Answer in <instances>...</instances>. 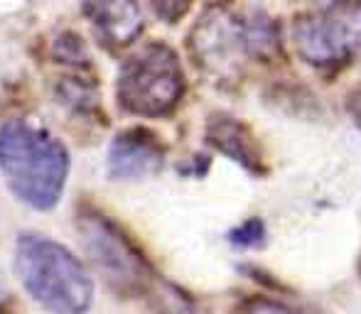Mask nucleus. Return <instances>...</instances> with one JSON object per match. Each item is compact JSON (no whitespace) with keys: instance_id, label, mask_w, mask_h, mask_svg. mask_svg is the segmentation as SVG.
<instances>
[{"instance_id":"6","label":"nucleus","mask_w":361,"mask_h":314,"mask_svg":"<svg viewBox=\"0 0 361 314\" xmlns=\"http://www.w3.org/2000/svg\"><path fill=\"white\" fill-rule=\"evenodd\" d=\"M76 226L94 268L118 295H138L145 290L150 280L147 263L118 226L96 211H79Z\"/></svg>"},{"instance_id":"12","label":"nucleus","mask_w":361,"mask_h":314,"mask_svg":"<svg viewBox=\"0 0 361 314\" xmlns=\"http://www.w3.org/2000/svg\"><path fill=\"white\" fill-rule=\"evenodd\" d=\"M150 5L162 23H177L190 10L192 0H150Z\"/></svg>"},{"instance_id":"5","label":"nucleus","mask_w":361,"mask_h":314,"mask_svg":"<svg viewBox=\"0 0 361 314\" xmlns=\"http://www.w3.org/2000/svg\"><path fill=\"white\" fill-rule=\"evenodd\" d=\"M293 44L307 64L337 69L361 54V3H337L293 25Z\"/></svg>"},{"instance_id":"4","label":"nucleus","mask_w":361,"mask_h":314,"mask_svg":"<svg viewBox=\"0 0 361 314\" xmlns=\"http://www.w3.org/2000/svg\"><path fill=\"white\" fill-rule=\"evenodd\" d=\"M197 62L214 72H228L238 59H268L278 49L276 25L266 15L236 18L231 13H207L192 34Z\"/></svg>"},{"instance_id":"3","label":"nucleus","mask_w":361,"mask_h":314,"mask_svg":"<svg viewBox=\"0 0 361 314\" xmlns=\"http://www.w3.org/2000/svg\"><path fill=\"white\" fill-rule=\"evenodd\" d=\"M185 94L180 59L165 44H147L123 62L116 84L118 106L133 115L160 118L175 111Z\"/></svg>"},{"instance_id":"7","label":"nucleus","mask_w":361,"mask_h":314,"mask_svg":"<svg viewBox=\"0 0 361 314\" xmlns=\"http://www.w3.org/2000/svg\"><path fill=\"white\" fill-rule=\"evenodd\" d=\"M165 150L147 130L133 128L116 135L109 148V175L111 180L138 182L157 175L162 170Z\"/></svg>"},{"instance_id":"9","label":"nucleus","mask_w":361,"mask_h":314,"mask_svg":"<svg viewBox=\"0 0 361 314\" xmlns=\"http://www.w3.org/2000/svg\"><path fill=\"white\" fill-rule=\"evenodd\" d=\"M207 143H212L219 153L231 157L241 167L251 172H263L261 150L253 140L251 130L233 118H214L207 125Z\"/></svg>"},{"instance_id":"2","label":"nucleus","mask_w":361,"mask_h":314,"mask_svg":"<svg viewBox=\"0 0 361 314\" xmlns=\"http://www.w3.org/2000/svg\"><path fill=\"white\" fill-rule=\"evenodd\" d=\"M15 272L25 292L52 314H86L94 305V280L67 246L39 234H20Z\"/></svg>"},{"instance_id":"10","label":"nucleus","mask_w":361,"mask_h":314,"mask_svg":"<svg viewBox=\"0 0 361 314\" xmlns=\"http://www.w3.org/2000/svg\"><path fill=\"white\" fill-rule=\"evenodd\" d=\"M236 314H302V312L286 305V302H281V300L256 295V297H246V300L236 307Z\"/></svg>"},{"instance_id":"13","label":"nucleus","mask_w":361,"mask_h":314,"mask_svg":"<svg viewBox=\"0 0 361 314\" xmlns=\"http://www.w3.org/2000/svg\"><path fill=\"white\" fill-rule=\"evenodd\" d=\"M54 52H57L62 59H76V62H86L84 44H81V39L72 37V34H69V37H67V34H64V37H59Z\"/></svg>"},{"instance_id":"1","label":"nucleus","mask_w":361,"mask_h":314,"mask_svg":"<svg viewBox=\"0 0 361 314\" xmlns=\"http://www.w3.org/2000/svg\"><path fill=\"white\" fill-rule=\"evenodd\" d=\"M0 172L20 201L37 211H49L62 199L69 153L44 128L13 118L0 125Z\"/></svg>"},{"instance_id":"16","label":"nucleus","mask_w":361,"mask_h":314,"mask_svg":"<svg viewBox=\"0 0 361 314\" xmlns=\"http://www.w3.org/2000/svg\"><path fill=\"white\" fill-rule=\"evenodd\" d=\"M0 295H3V282H0Z\"/></svg>"},{"instance_id":"11","label":"nucleus","mask_w":361,"mask_h":314,"mask_svg":"<svg viewBox=\"0 0 361 314\" xmlns=\"http://www.w3.org/2000/svg\"><path fill=\"white\" fill-rule=\"evenodd\" d=\"M228 241H231L233 246H241V248H258V246H263V241H266V226H263L258 219L243 221L241 226H236V229L228 234Z\"/></svg>"},{"instance_id":"8","label":"nucleus","mask_w":361,"mask_h":314,"mask_svg":"<svg viewBox=\"0 0 361 314\" xmlns=\"http://www.w3.org/2000/svg\"><path fill=\"white\" fill-rule=\"evenodd\" d=\"M84 15L114 47H126L143 32V10L138 0H84Z\"/></svg>"},{"instance_id":"15","label":"nucleus","mask_w":361,"mask_h":314,"mask_svg":"<svg viewBox=\"0 0 361 314\" xmlns=\"http://www.w3.org/2000/svg\"><path fill=\"white\" fill-rule=\"evenodd\" d=\"M329 3H334V5H337V3H347V0H329Z\"/></svg>"},{"instance_id":"14","label":"nucleus","mask_w":361,"mask_h":314,"mask_svg":"<svg viewBox=\"0 0 361 314\" xmlns=\"http://www.w3.org/2000/svg\"><path fill=\"white\" fill-rule=\"evenodd\" d=\"M347 111H349V115L354 118V123H357L359 128H361V89H357V91H352V94H349Z\"/></svg>"}]
</instances>
